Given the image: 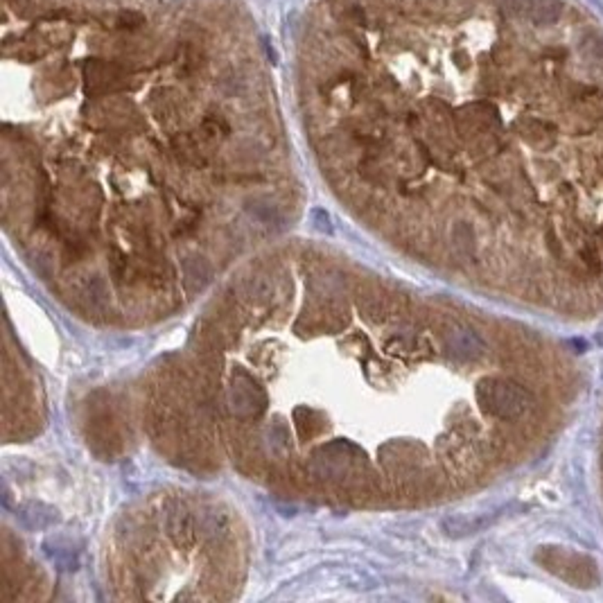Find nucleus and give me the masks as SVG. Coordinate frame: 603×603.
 <instances>
[{
    "label": "nucleus",
    "mask_w": 603,
    "mask_h": 603,
    "mask_svg": "<svg viewBox=\"0 0 603 603\" xmlns=\"http://www.w3.org/2000/svg\"><path fill=\"white\" fill-rule=\"evenodd\" d=\"M533 0H502V12L516 21H529Z\"/></svg>",
    "instance_id": "4"
},
{
    "label": "nucleus",
    "mask_w": 603,
    "mask_h": 603,
    "mask_svg": "<svg viewBox=\"0 0 603 603\" xmlns=\"http://www.w3.org/2000/svg\"><path fill=\"white\" fill-rule=\"evenodd\" d=\"M231 407L237 416H253L264 409V393L249 378L240 375V380L231 387Z\"/></svg>",
    "instance_id": "1"
},
{
    "label": "nucleus",
    "mask_w": 603,
    "mask_h": 603,
    "mask_svg": "<svg viewBox=\"0 0 603 603\" xmlns=\"http://www.w3.org/2000/svg\"><path fill=\"white\" fill-rule=\"evenodd\" d=\"M581 50H583V55H586V59L590 64H597V66H601L603 64V43H601V38H588L586 43L581 45Z\"/></svg>",
    "instance_id": "5"
},
{
    "label": "nucleus",
    "mask_w": 603,
    "mask_h": 603,
    "mask_svg": "<svg viewBox=\"0 0 603 603\" xmlns=\"http://www.w3.org/2000/svg\"><path fill=\"white\" fill-rule=\"evenodd\" d=\"M211 264L206 262L201 255H187L183 260V283L187 292H201L206 285L211 283Z\"/></svg>",
    "instance_id": "2"
},
{
    "label": "nucleus",
    "mask_w": 603,
    "mask_h": 603,
    "mask_svg": "<svg viewBox=\"0 0 603 603\" xmlns=\"http://www.w3.org/2000/svg\"><path fill=\"white\" fill-rule=\"evenodd\" d=\"M562 14H565V5L560 0H533L529 21L533 25L547 27V25H556Z\"/></svg>",
    "instance_id": "3"
}]
</instances>
